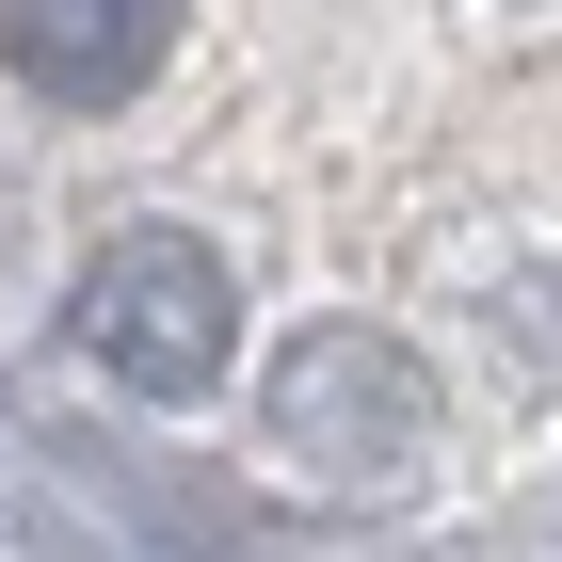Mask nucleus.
<instances>
[{
	"mask_svg": "<svg viewBox=\"0 0 562 562\" xmlns=\"http://www.w3.org/2000/svg\"><path fill=\"white\" fill-rule=\"evenodd\" d=\"M65 322H81V353L130 402H193V386H225V353H241V273H225L193 225H130V241H97V273H81Z\"/></svg>",
	"mask_w": 562,
	"mask_h": 562,
	"instance_id": "f257e3e1",
	"label": "nucleus"
},
{
	"mask_svg": "<svg viewBox=\"0 0 562 562\" xmlns=\"http://www.w3.org/2000/svg\"><path fill=\"white\" fill-rule=\"evenodd\" d=\"M273 434H290L305 467L386 482V467H418L434 386H418V353H402L386 322H305V338H290V370H273Z\"/></svg>",
	"mask_w": 562,
	"mask_h": 562,
	"instance_id": "f03ea898",
	"label": "nucleus"
},
{
	"mask_svg": "<svg viewBox=\"0 0 562 562\" xmlns=\"http://www.w3.org/2000/svg\"><path fill=\"white\" fill-rule=\"evenodd\" d=\"M177 48V0H0V65L65 113H113V97L161 81Z\"/></svg>",
	"mask_w": 562,
	"mask_h": 562,
	"instance_id": "7ed1b4c3",
	"label": "nucleus"
}]
</instances>
